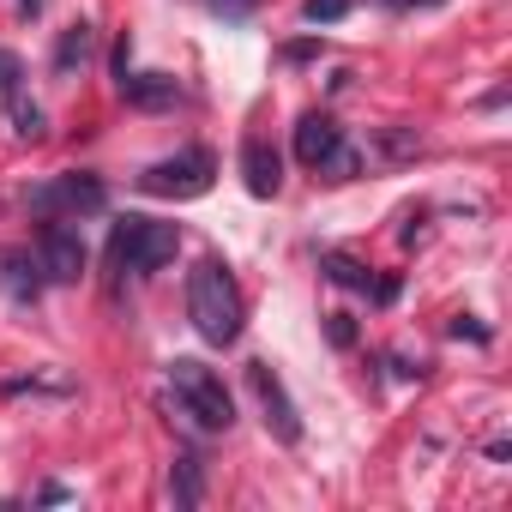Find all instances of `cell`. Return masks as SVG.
<instances>
[{
    "mask_svg": "<svg viewBox=\"0 0 512 512\" xmlns=\"http://www.w3.org/2000/svg\"><path fill=\"white\" fill-rule=\"evenodd\" d=\"M109 205V187L97 181V175H55V181H43V187H31V211L37 217H97Z\"/></svg>",
    "mask_w": 512,
    "mask_h": 512,
    "instance_id": "obj_6",
    "label": "cell"
},
{
    "mask_svg": "<svg viewBox=\"0 0 512 512\" xmlns=\"http://www.w3.org/2000/svg\"><path fill=\"white\" fill-rule=\"evenodd\" d=\"M241 181H247L253 199H278L284 193V157L272 151V139H260V133L241 139Z\"/></svg>",
    "mask_w": 512,
    "mask_h": 512,
    "instance_id": "obj_9",
    "label": "cell"
},
{
    "mask_svg": "<svg viewBox=\"0 0 512 512\" xmlns=\"http://www.w3.org/2000/svg\"><path fill=\"white\" fill-rule=\"evenodd\" d=\"M37 272L49 284H79L85 278V241L67 217H43L37 229Z\"/></svg>",
    "mask_w": 512,
    "mask_h": 512,
    "instance_id": "obj_7",
    "label": "cell"
},
{
    "mask_svg": "<svg viewBox=\"0 0 512 512\" xmlns=\"http://www.w3.org/2000/svg\"><path fill=\"white\" fill-rule=\"evenodd\" d=\"M368 290H374V302L386 308V302H398V290H404V284H398V278H380V284H368Z\"/></svg>",
    "mask_w": 512,
    "mask_h": 512,
    "instance_id": "obj_22",
    "label": "cell"
},
{
    "mask_svg": "<svg viewBox=\"0 0 512 512\" xmlns=\"http://www.w3.org/2000/svg\"><path fill=\"white\" fill-rule=\"evenodd\" d=\"M169 392H175L181 416H193V428H205V434H229V422H235V398H229V386H223L217 368H205V362H193V356H175V362H169Z\"/></svg>",
    "mask_w": 512,
    "mask_h": 512,
    "instance_id": "obj_2",
    "label": "cell"
},
{
    "mask_svg": "<svg viewBox=\"0 0 512 512\" xmlns=\"http://www.w3.org/2000/svg\"><path fill=\"white\" fill-rule=\"evenodd\" d=\"M169 500H175V512H193L199 500H205V464H199V452H175V464H169Z\"/></svg>",
    "mask_w": 512,
    "mask_h": 512,
    "instance_id": "obj_12",
    "label": "cell"
},
{
    "mask_svg": "<svg viewBox=\"0 0 512 512\" xmlns=\"http://www.w3.org/2000/svg\"><path fill=\"white\" fill-rule=\"evenodd\" d=\"M91 55H97V31H91L85 19H79V25H67V31H61V43H55V79H73Z\"/></svg>",
    "mask_w": 512,
    "mask_h": 512,
    "instance_id": "obj_13",
    "label": "cell"
},
{
    "mask_svg": "<svg viewBox=\"0 0 512 512\" xmlns=\"http://www.w3.org/2000/svg\"><path fill=\"white\" fill-rule=\"evenodd\" d=\"M115 91H121L133 109H175V103H181V85H175V79H163V73H133V67L115 79Z\"/></svg>",
    "mask_w": 512,
    "mask_h": 512,
    "instance_id": "obj_10",
    "label": "cell"
},
{
    "mask_svg": "<svg viewBox=\"0 0 512 512\" xmlns=\"http://www.w3.org/2000/svg\"><path fill=\"white\" fill-rule=\"evenodd\" d=\"M350 7H356V0H302V19L308 25H338Z\"/></svg>",
    "mask_w": 512,
    "mask_h": 512,
    "instance_id": "obj_18",
    "label": "cell"
},
{
    "mask_svg": "<svg viewBox=\"0 0 512 512\" xmlns=\"http://www.w3.org/2000/svg\"><path fill=\"white\" fill-rule=\"evenodd\" d=\"M308 55H320V43H290L284 49V61H308Z\"/></svg>",
    "mask_w": 512,
    "mask_h": 512,
    "instance_id": "obj_24",
    "label": "cell"
},
{
    "mask_svg": "<svg viewBox=\"0 0 512 512\" xmlns=\"http://www.w3.org/2000/svg\"><path fill=\"white\" fill-rule=\"evenodd\" d=\"M326 338H332L338 350H350V344H356V326H350V314H326Z\"/></svg>",
    "mask_w": 512,
    "mask_h": 512,
    "instance_id": "obj_20",
    "label": "cell"
},
{
    "mask_svg": "<svg viewBox=\"0 0 512 512\" xmlns=\"http://www.w3.org/2000/svg\"><path fill=\"white\" fill-rule=\"evenodd\" d=\"M296 157H302L308 169L332 175V181H350V175L362 169L356 145L344 139V127H338L332 115H302V121H296Z\"/></svg>",
    "mask_w": 512,
    "mask_h": 512,
    "instance_id": "obj_4",
    "label": "cell"
},
{
    "mask_svg": "<svg viewBox=\"0 0 512 512\" xmlns=\"http://www.w3.org/2000/svg\"><path fill=\"white\" fill-rule=\"evenodd\" d=\"M452 338H470V344H488V326H476L470 314H458V320H452Z\"/></svg>",
    "mask_w": 512,
    "mask_h": 512,
    "instance_id": "obj_21",
    "label": "cell"
},
{
    "mask_svg": "<svg viewBox=\"0 0 512 512\" xmlns=\"http://www.w3.org/2000/svg\"><path fill=\"white\" fill-rule=\"evenodd\" d=\"M320 272H326L338 290H368V284H374V272H368L362 260H350V253H320Z\"/></svg>",
    "mask_w": 512,
    "mask_h": 512,
    "instance_id": "obj_14",
    "label": "cell"
},
{
    "mask_svg": "<svg viewBox=\"0 0 512 512\" xmlns=\"http://www.w3.org/2000/svg\"><path fill=\"white\" fill-rule=\"evenodd\" d=\"M175 247H181V229L175 223H157V217H121L109 229V260L115 272L127 278H151L175 260Z\"/></svg>",
    "mask_w": 512,
    "mask_h": 512,
    "instance_id": "obj_3",
    "label": "cell"
},
{
    "mask_svg": "<svg viewBox=\"0 0 512 512\" xmlns=\"http://www.w3.org/2000/svg\"><path fill=\"white\" fill-rule=\"evenodd\" d=\"M7 109H13V133L37 145V139H43V109H37V103H25V97H19V103H7Z\"/></svg>",
    "mask_w": 512,
    "mask_h": 512,
    "instance_id": "obj_17",
    "label": "cell"
},
{
    "mask_svg": "<svg viewBox=\"0 0 512 512\" xmlns=\"http://www.w3.org/2000/svg\"><path fill=\"white\" fill-rule=\"evenodd\" d=\"M247 386H253V398H260V410H266V428H272L284 446H302V410H296V398L284 392V374H278L272 362H247Z\"/></svg>",
    "mask_w": 512,
    "mask_h": 512,
    "instance_id": "obj_8",
    "label": "cell"
},
{
    "mask_svg": "<svg viewBox=\"0 0 512 512\" xmlns=\"http://www.w3.org/2000/svg\"><path fill=\"white\" fill-rule=\"evenodd\" d=\"M380 151H386L392 163H410V157L422 151V133H416V127H386V133H380Z\"/></svg>",
    "mask_w": 512,
    "mask_h": 512,
    "instance_id": "obj_15",
    "label": "cell"
},
{
    "mask_svg": "<svg viewBox=\"0 0 512 512\" xmlns=\"http://www.w3.org/2000/svg\"><path fill=\"white\" fill-rule=\"evenodd\" d=\"M211 175H217V157H211L205 145H187V151L151 163V169L139 175V193H151V199H199V193L211 187Z\"/></svg>",
    "mask_w": 512,
    "mask_h": 512,
    "instance_id": "obj_5",
    "label": "cell"
},
{
    "mask_svg": "<svg viewBox=\"0 0 512 512\" xmlns=\"http://www.w3.org/2000/svg\"><path fill=\"white\" fill-rule=\"evenodd\" d=\"M0 290L13 302H37L43 296V278H37V260L25 247H0Z\"/></svg>",
    "mask_w": 512,
    "mask_h": 512,
    "instance_id": "obj_11",
    "label": "cell"
},
{
    "mask_svg": "<svg viewBox=\"0 0 512 512\" xmlns=\"http://www.w3.org/2000/svg\"><path fill=\"white\" fill-rule=\"evenodd\" d=\"M205 7H211L217 19H229V25H241V19H253V7H260V0H205Z\"/></svg>",
    "mask_w": 512,
    "mask_h": 512,
    "instance_id": "obj_19",
    "label": "cell"
},
{
    "mask_svg": "<svg viewBox=\"0 0 512 512\" xmlns=\"http://www.w3.org/2000/svg\"><path fill=\"white\" fill-rule=\"evenodd\" d=\"M0 97H7V103L25 97V61H19L13 49H0Z\"/></svg>",
    "mask_w": 512,
    "mask_h": 512,
    "instance_id": "obj_16",
    "label": "cell"
},
{
    "mask_svg": "<svg viewBox=\"0 0 512 512\" xmlns=\"http://www.w3.org/2000/svg\"><path fill=\"white\" fill-rule=\"evenodd\" d=\"M19 13H31V19H37V13H43V0H19Z\"/></svg>",
    "mask_w": 512,
    "mask_h": 512,
    "instance_id": "obj_25",
    "label": "cell"
},
{
    "mask_svg": "<svg viewBox=\"0 0 512 512\" xmlns=\"http://www.w3.org/2000/svg\"><path fill=\"white\" fill-rule=\"evenodd\" d=\"M37 500H43V506H61V500H73V488H61V482H43V488H37Z\"/></svg>",
    "mask_w": 512,
    "mask_h": 512,
    "instance_id": "obj_23",
    "label": "cell"
},
{
    "mask_svg": "<svg viewBox=\"0 0 512 512\" xmlns=\"http://www.w3.org/2000/svg\"><path fill=\"white\" fill-rule=\"evenodd\" d=\"M187 320L205 344L229 350L247 326V308H241V290H235V272L223 260H199L187 272Z\"/></svg>",
    "mask_w": 512,
    "mask_h": 512,
    "instance_id": "obj_1",
    "label": "cell"
}]
</instances>
